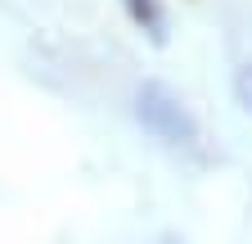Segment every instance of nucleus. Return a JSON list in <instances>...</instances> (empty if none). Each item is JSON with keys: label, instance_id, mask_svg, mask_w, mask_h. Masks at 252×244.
I'll return each instance as SVG.
<instances>
[{"label": "nucleus", "instance_id": "nucleus-4", "mask_svg": "<svg viewBox=\"0 0 252 244\" xmlns=\"http://www.w3.org/2000/svg\"><path fill=\"white\" fill-rule=\"evenodd\" d=\"M153 244H185V240H180V235H158Z\"/></svg>", "mask_w": 252, "mask_h": 244}, {"label": "nucleus", "instance_id": "nucleus-2", "mask_svg": "<svg viewBox=\"0 0 252 244\" xmlns=\"http://www.w3.org/2000/svg\"><path fill=\"white\" fill-rule=\"evenodd\" d=\"M122 5H126V14L135 18V27H144L153 41L167 37V18H162V9H158V0H122Z\"/></svg>", "mask_w": 252, "mask_h": 244}, {"label": "nucleus", "instance_id": "nucleus-3", "mask_svg": "<svg viewBox=\"0 0 252 244\" xmlns=\"http://www.w3.org/2000/svg\"><path fill=\"white\" fill-rule=\"evenodd\" d=\"M234 100H239V109L252 118V59L234 68Z\"/></svg>", "mask_w": 252, "mask_h": 244}, {"label": "nucleus", "instance_id": "nucleus-1", "mask_svg": "<svg viewBox=\"0 0 252 244\" xmlns=\"http://www.w3.org/2000/svg\"><path fill=\"white\" fill-rule=\"evenodd\" d=\"M135 122L171 149H189L198 145V118L189 113V104L176 95L167 81H144L135 90Z\"/></svg>", "mask_w": 252, "mask_h": 244}]
</instances>
